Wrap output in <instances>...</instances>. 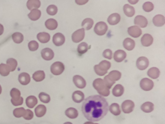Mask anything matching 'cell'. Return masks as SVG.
<instances>
[{
    "mask_svg": "<svg viewBox=\"0 0 165 124\" xmlns=\"http://www.w3.org/2000/svg\"><path fill=\"white\" fill-rule=\"evenodd\" d=\"M123 45L125 49L127 50H133L135 46V42L134 40L130 38H127L124 39L123 42Z\"/></svg>",
    "mask_w": 165,
    "mask_h": 124,
    "instance_id": "obj_22",
    "label": "cell"
},
{
    "mask_svg": "<svg viewBox=\"0 0 165 124\" xmlns=\"http://www.w3.org/2000/svg\"><path fill=\"white\" fill-rule=\"evenodd\" d=\"M93 86L100 95L103 97L109 96L110 94L109 89L107 87L104 80L96 78L93 82Z\"/></svg>",
    "mask_w": 165,
    "mask_h": 124,
    "instance_id": "obj_2",
    "label": "cell"
},
{
    "mask_svg": "<svg viewBox=\"0 0 165 124\" xmlns=\"http://www.w3.org/2000/svg\"><path fill=\"white\" fill-rule=\"evenodd\" d=\"M85 36V30L82 28L75 31L72 35V40L75 43H79L83 40Z\"/></svg>",
    "mask_w": 165,
    "mask_h": 124,
    "instance_id": "obj_8",
    "label": "cell"
},
{
    "mask_svg": "<svg viewBox=\"0 0 165 124\" xmlns=\"http://www.w3.org/2000/svg\"><path fill=\"white\" fill-rule=\"evenodd\" d=\"M137 68L141 70H144L149 66V60L145 57H141L137 60Z\"/></svg>",
    "mask_w": 165,
    "mask_h": 124,
    "instance_id": "obj_10",
    "label": "cell"
},
{
    "mask_svg": "<svg viewBox=\"0 0 165 124\" xmlns=\"http://www.w3.org/2000/svg\"><path fill=\"white\" fill-rule=\"evenodd\" d=\"M41 56L44 60L49 61L53 58L54 56V52L49 48H45L41 50Z\"/></svg>",
    "mask_w": 165,
    "mask_h": 124,
    "instance_id": "obj_14",
    "label": "cell"
},
{
    "mask_svg": "<svg viewBox=\"0 0 165 124\" xmlns=\"http://www.w3.org/2000/svg\"><path fill=\"white\" fill-rule=\"evenodd\" d=\"M141 109L143 112L150 113L153 111L154 109V105L151 102H146L143 103L141 106Z\"/></svg>",
    "mask_w": 165,
    "mask_h": 124,
    "instance_id": "obj_31",
    "label": "cell"
},
{
    "mask_svg": "<svg viewBox=\"0 0 165 124\" xmlns=\"http://www.w3.org/2000/svg\"><path fill=\"white\" fill-rule=\"evenodd\" d=\"M104 81L106 85L107 86V87H108L109 89L111 88V87L113 86V85L115 83V82H112V81H110V80L108 78L107 76L105 77Z\"/></svg>",
    "mask_w": 165,
    "mask_h": 124,
    "instance_id": "obj_49",
    "label": "cell"
},
{
    "mask_svg": "<svg viewBox=\"0 0 165 124\" xmlns=\"http://www.w3.org/2000/svg\"><path fill=\"white\" fill-rule=\"evenodd\" d=\"M121 20V16L118 13L111 14L108 19V22L109 24L112 25L117 24Z\"/></svg>",
    "mask_w": 165,
    "mask_h": 124,
    "instance_id": "obj_21",
    "label": "cell"
},
{
    "mask_svg": "<svg viewBox=\"0 0 165 124\" xmlns=\"http://www.w3.org/2000/svg\"><path fill=\"white\" fill-rule=\"evenodd\" d=\"M108 30V25L105 22L100 21L98 22L95 25L94 31L99 35H103L105 34Z\"/></svg>",
    "mask_w": 165,
    "mask_h": 124,
    "instance_id": "obj_6",
    "label": "cell"
},
{
    "mask_svg": "<svg viewBox=\"0 0 165 124\" xmlns=\"http://www.w3.org/2000/svg\"><path fill=\"white\" fill-rule=\"evenodd\" d=\"M19 81L20 84L23 86H26L30 82V76L27 73H21L19 75Z\"/></svg>",
    "mask_w": 165,
    "mask_h": 124,
    "instance_id": "obj_17",
    "label": "cell"
},
{
    "mask_svg": "<svg viewBox=\"0 0 165 124\" xmlns=\"http://www.w3.org/2000/svg\"><path fill=\"white\" fill-rule=\"evenodd\" d=\"M2 89L1 86L0 85V95H1V94L2 93Z\"/></svg>",
    "mask_w": 165,
    "mask_h": 124,
    "instance_id": "obj_54",
    "label": "cell"
},
{
    "mask_svg": "<svg viewBox=\"0 0 165 124\" xmlns=\"http://www.w3.org/2000/svg\"><path fill=\"white\" fill-rule=\"evenodd\" d=\"M124 87L121 84H117L113 90V94L114 96L120 97L122 96L124 93Z\"/></svg>",
    "mask_w": 165,
    "mask_h": 124,
    "instance_id": "obj_26",
    "label": "cell"
},
{
    "mask_svg": "<svg viewBox=\"0 0 165 124\" xmlns=\"http://www.w3.org/2000/svg\"><path fill=\"white\" fill-rule=\"evenodd\" d=\"M11 71L10 68L7 64H0V74L2 76H7Z\"/></svg>",
    "mask_w": 165,
    "mask_h": 124,
    "instance_id": "obj_39",
    "label": "cell"
},
{
    "mask_svg": "<svg viewBox=\"0 0 165 124\" xmlns=\"http://www.w3.org/2000/svg\"><path fill=\"white\" fill-rule=\"evenodd\" d=\"M152 22L155 26L161 27L165 24V17L161 15H157L153 17Z\"/></svg>",
    "mask_w": 165,
    "mask_h": 124,
    "instance_id": "obj_18",
    "label": "cell"
},
{
    "mask_svg": "<svg viewBox=\"0 0 165 124\" xmlns=\"http://www.w3.org/2000/svg\"><path fill=\"white\" fill-rule=\"evenodd\" d=\"M113 52L110 49H107L105 50L103 53V56L105 58L108 59L109 60H111L112 59Z\"/></svg>",
    "mask_w": 165,
    "mask_h": 124,
    "instance_id": "obj_48",
    "label": "cell"
},
{
    "mask_svg": "<svg viewBox=\"0 0 165 124\" xmlns=\"http://www.w3.org/2000/svg\"><path fill=\"white\" fill-rule=\"evenodd\" d=\"M160 72L157 67H152L148 71L147 74L149 77L153 79H156L159 77Z\"/></svg>",
    "mask_w": 165,
    "mask_h": 124,
    "instance_id": "obj_35",
    "label": "cell"
},
{
    "mask_svg": "<svg viewBox=\"0 0 165 124\" xmlns=\"http://www.w3.org/2000/svg\"><path fill=\"white\" fill-rule=\"evenodd\" d=\"M39 98L41 102L44 103H48L50 102V97L48 94H46L45 93H40L39 95Z\"/></svg>",
    "mask_w": 165,
    "mask_h": 124,
    "instance_id": "obj_43",
    "label": "cell"
},
{
    "mask_svg": "<svg viewBox=\"0 0 165 124\" xmlns=\"http://www.w3.org/2000/svg\"><path fill=\"white\" fill-rule=\"evenodd\" d=\"M73 82L77 88L83 89L86 86V82L83 77L80 75H75L73 77Z\"/></svg>",
    "mask_w": 165,
    "mask_h": 124,
    "instance_id": "obj_11",
    "label": "cell"
},
{
    "mask_svg": "<svg viewBox=\"0 0 165 124\" xmlns=\"http://www.w3.org/2000/svg\"><path fill=\"white\" fill-rule=\"evenodd\" d=\"M109 110L111 114L115 116H118L121 114V110L119 105L117 103H113L111 104L109 108Z\"/></svg>",
    "mask_w": 165,
    "mask_h": 124,
    "instance_id": "obj_37",
    "label": "cell"
},
{
    "mask_svg": "<svg viewBox=\"0 0 165 124\" xmlns=\"http://www.w3.org/2000/svg\"><path fill=\"white\" fill-rule=\"evenodd\" d=\"M66 116L70 119H75L79 115V112L77 110L74 108H69L65 111Z\"/></svg>",
    "mask_w": 165,
    "mask_h": 124,
    "instance_id": "obj_27",
    "label": "cell"
},
{
    "mask_svg": "<svg viewBox=\"0 0 165 124\" xmlns=\"http://www.w3.org/2000/svg\"><path fill=\"white\" fill-rule=\"evenodd\" d=\"M138 0H137V1H133V0H129L128 2H130V4H132V5H134L136 4L137 2H138Z\"/></svg>",
    "mask_w": 165,
    "mask_h": 124,
    "instance_id": "obj_52",
    "label": "cell"
},
{
    "mask_svg": "<svg viewBox=\"0 0 165 124\" xmlns=\"http://www.w3.org/2000/svg\"><path fill=\"white\" fill-rule=\"evenodd\" d=\"M84 99V94L80 91L74 92L72 94V100L76 103H81Z\"/></svg>",
    "mask_w": 165,
    "mask_h": 124,
    "instance_id": "obj_20",
    "label": "cell"
},
{
    "mask_svg": "<svg viewBox=\"0 0 165 124\" xmlns=\"http://www.w3.org/2000/svg\"><path fill=\"white\" fill-rule=\"evenodd\" d=\"M121 76L122 74L120 72L117 70H113L109 73V75H107V77L110 81L115 82V81H118L121 78Z\"/></svg>",
    "mask_w": 165,
    "mask_h": 124,
    "instance_id": "obj_23",
    "label": "cell"
},
{
    "mask_svg": "<svg viewBox=\"0 0 165 124\" xmlns=\"http://www.w3.org/2000/svg\"><path fill=\"white\" fill-rule=\"evenodd\" d=\"M12 38L14 42L16 44L21 43L24 40L23 35L19 32L14 33L12 35Z\"/></svg>",
    "mask_w": 165,
    "mask_h": 124,
    "instance_id": "obj_40",
    "label": "cell"
},
{
    "mask_svg": "<svg viewBox=\"0 0 165 124\" xmlns=\"http://www.w3.org/2000/svg\"><path fill=\"white\" fill-rule=\"evenodd\" d=\"M81 109L87 119L91 122H97L107 115L109 104L105 98L99 95H94L86 98Z\"/></svg>",
    "mask_w": 165,
    "mask_h": 124,
    "instance_id": "obj_1",
    "label": "cell"
},
{
    "mask_svg": "<svg viewBox=\"0 0 165 124\" xmlns=\"http://www.w3.org/2000/svg\"><path fill=\"white\" fill-rule=\"evenodd\" d=\"M35 115L38 117H42L44 116L47 111L46 106L43 105H39L35 108Z\"/></svg>",
    "mask_w": 165,
    "mask_h": 124,
    "instance_id": "obj_25",
    "label": "cell"
},
{
    "mask_svg": "<svg viewBox=\"0 0 165 124\" xmlns=\"http://www.w3.org/2000/svg\"><path fill=\"white\" fill-rule=\"evenodd\" d=\"M94 24V20L90 18H87L82 21L81 26L86 30H90Z\"/></svg>",
    "mask_w": 165,
    "mask_h": 124,
    "instance_id": "obj_36",
    "label": "cell"
},
{
    "mask_svg": "<svg viewBox=\"0 0 165 124\" xmlns=\"http://www.w3.org/2000/svg\"><path fill=\"white\" fill-rule=\"evenodd\" d=\"M63 124H73L72 123H71V122H66V123H64Z\"/></svg>",
    "mask_w": 165,
    "mask_h": 124,
    "instance_id": "obj_55",
    "label": "cell"
},
{
    "mask_svg": "<svg viewBox=\"0 0 165 124\" xmlns=\"http://www.w3.org/2000/svg\"><path fill=\"white\" fill-rule=\"evenodd\" d=\"M127 57V53L123 50H118L114 54V59L116 62H122Z\"/></svg>",
    "mask_w": 165,
    "mask_h": 124,
    "instance_id": "obj_19",
    "label": "cell"
},
{
    "mask_svg": "<svg viewBox=\"0 0 165 124\" xmlns=\"http://www.w3.org/2000/svg\"><path fill=\"white\" fill-rule=\"evenodd\" d=\"M134 107L135 104L133 101L130 100H125L122 104V111L125 114H130L132 112Z\"/></svg>",
    "mask_w": 165,
    "mask_h": 124,
    "instance_id": "obj_7",
    "label": "cell"
},
{
    "mask_svg": "<svg viewBox=\"0 0 165 124\" xmlns=\"http://www.w3.org/2000/svg\"><path fill=\"white\" fill-rule=\"evenodd\" d=\"M124 11L125 15L128 17H132L135 14V10L134 8L128 4L125 5L124 6Z\"/></svg>",
    "mask_w": 165,
    "mask_h": 124,
    "instance_id": "obj_34",
    "label": "cell"
},
{
    "mask_svg": "<svg viewBox=\"0 0 165 124\" xmlns=\"http://www.w3.org/2000/svg\"><path fill=\"white\" fill-rule=\"evenodd\" d=\"M45 26L47 29L50 30H54L58 27V22L53 19H49L46 20Z\"/></svg>",
    "mask_w": 165,
    "mask_h": 124,
    "instance_id": "obj_29",
    "label": "cell"
},
{
    "mask_svg": "<svg viewBox=\"0 0 165 124\" xmlns=\"http://www.w3.org/2000/svg\"><path fill=\"white\" fill-rule=\"evenodd\" d=\"M4 26L2 24H0V35H2L4 33Z\"/></svg>",
    "mask_w": 165,
    "mask_h": 124,
    "instance_id": "obj_51",
    "label": "cell"
},
{
    "mask_svg": "<svg viewBox=\"0 0 165 124\" xmlns=\"http://www.w3.org/2000/svg\"><path fill=\"white\" fill-rule=\"evenodd\" d=\"M154 83L152 80L149 78H143L140 82V86L142 90L148 91L153 88Z\"/></svg>",
    "mask_w": 165,
    "mask_h": 124,
    "instance_id": "obj_9",
    "label": "cell"
},
{
    "mask_svg": "<svg viewBox=\"0 0 165 124\" xmlns=\"http://www.w3.org/2000/svg\"><path fill=\"white\" fill-rule=\"evenodd\" d=\"M28 47L30 50L32 52H34L38 49L39 44L36 41L33 40L29 43Z\"/></svg>",
    "mask_w": 165,
    "mask_h": 124,
    "instance_id": "obj_46",
    "label": "cell"
},
{
    "mask_svg": "<svg viewBox=\"0 0 165 124\" xmlns=\"http://www.w3.org/2000/svg\"><path fill=\"white\" fill-rule=\"evenodd\" d=\"M25 112H26V110L24 108L22 107L16 108L13 111V115L16 118H20L24 116Z\"/></svg>",
    "mask_w": 165,
    "mask_h": 124,
    "instance_id": "obj_42",
    "label": "cell"
},
{
    "mask_svg": "<svg viewBox=\"0 0 165 124\" xmlns=\"http://www.w3.org/2000/svg\"><path fill=\"white\" fill-rule=\"evenodd\" d=\"M33 78L36 82H40L43 81L45 78V74L42 70H38L33 75Z\"/></svg>",
    "mask_w": 165,
    "mask_h": 124,
    "instance_id": "obj_30",
    "label": "cell"
},
{
    "mask_svg": "<svg viewBox=\"0 0 165 124\" xmlns=\"http://www.w3.org/2000/svg\"><path fill=\"white\" fill-rule=\"evenodd\" d=\"M58 8L55 5H50L47 9V12L50 16H54L57 14Z\"/></svg>",
    "mask_w": 165,
    "mask_h": 124,
    "instance_id": "obj_44",
    "label": "cell"
},
{
    "mask_svg": "<svg viewBox=\"0 0 165 124\" xmlns=\"http://www.w3.org/2000/svg\"><path fill=\"white\" fill-rule=\"evenodd\" d=\"M41 5V2L39 0H29L27 2V7L29 10L38 9Z\"/></svg>",
    "mask_w": 165,
    "mask_h": 124,
    "instance_id": "obj_24",
    "label": "cell"
},
{
    "mask_svg": "<svg viewBox=\"0 0 165 124\" xmlns=\"http://www.w3.org/2000/svg\"><path fill=\"white\" fill-rule=\"evenodd\" d=\"M52 41L55 46H62L65 42V36L61 33H56L53 36Z\"/></svg>",
    "mask_w": 165,
    "mask_h": 124,
    "instance_id": "obj_12",
    "label": "cell"
},
{
    "mask_svg": "<svg viewBox=\"0 0 165 124\" xmlns=\"http://www.w3.org/2000/svg\"><path fill=\"white\" fill-rule=\"evenodd\" d=\"M65 66L62 62H56L52 64L50 67V71L54 75H60L62 74L65 70Z\"/></svg>",
    "mask_w": 165,
    "mask_h": 124,
    "instance_id": "obj_5",
    "label": "cell"
},
{
    "mask_svg": "<svg viewBox=\"0 0 165 124\" xmlns=\"http://www.w3.org/2000/svg\"><path fill=\"white\" fill-rule=\"evenodd\" d=\"M111 67V64L109 61H104L101 62L98 65H95L94 67L95 72L99 76H102L107 74L108 70Z\"/></svg>",
    "mask_w": 165,
    "mask_h": 124,
    "instance_id": "obj_3",
    "label": "cell"
},
{
    "mask_svg": "<svg viewBox=\"0 0 165 124\" xmlns=\"http://www.w3.org/2000/svg\"><path fill=\"white\" fill-rule=\"evenodd\" d=\"M20 95L21 93L19 89L13 88L11 90L10 96L12 97L11 101L13 105L18 106L23 104V98L20 97Z\"/></svg>",
    "mask_w": 165,
    "mask_h": 124,
    "instance_id": "obj_4",
    "label": "cell"
},
{
    "mask_svg": "<svg viewBox=\"0 0 165 124\" xmlns=\"http://www.w3.org/2000/svg\"><path fill=\"white\" fill-rule=\"evenodd\" d=\"M38 40L42 43H46L49 41L50 36L49 34L46 32L39 33L37 35Z\"/></svg>",
    "mask_w": 165,
    "mask_h": 124,
    "instance_id": "obj_28",
    "label": "cell"
},
{
    "mask_svg": "<svg viewBox=\"0 0 165 124\" xmlns=\"http://www.w3.org/2000/svg\"><path fill=\"white\" fill-rule=\"evenodd\" d=\"M142 7H143V10L147 12H150L153 9L154 6H153V5L152 2H145L143 4Z\"/></svg>",
    "mask_w": 165,
    "mask_h": 124,
    "instance_id": "obj_45",
    "label": "cell"
},
{
    "mask_svg": "<svg viewBox=\"0 0 165 124\" xmlns=\"http://www.w3.org/2000/svg\"><path fill=\"white\" fill-rule=\"evenodd\" d=\"M90 47L88 46V45L85 42H82L77 47V52L80 55H82L84 54L88 51V49Z\"/></svg>",
    "mask_w": 165,
    "mask_h": 124,
    "instance_id": "obj_38",
    "label": "cell"
},
{
    "mask_svg": "<svg viewBox=\"0 0 165 124\" xmlns=\"http://www.w3.org/2000/svg\"><path fill=\"white\" fill-rule=\"evenodd\" d=\"M33 117H34V114H33V111L29 109L26 110L25 114L24 116L23 117L25 119L30 120L33 119Z\"/></svg>",
    "mask_w": 165,
    "mask_h": 124,
    "instance_id": "obj_47",
    "label": "cell"
},
{
    "mask_svg": "<svg viewBox=\"0 0 165 124\" xmlns=\"http://www.w3.org/2000/svg\"><path fill=\"white\" fill-rule=\"evenodd\" d=\"M128 34L133 38H137L141 36L142 31L138 26H133L129 27L127 30Z\"/></svg>",
    "mask_w": 165,
    "mask_h": 124,
    "instance_id": "obj_13",
    "label": "cell"
},
{
    "mask_svg": "<svg viewBox=\"0 0 165 124\" xmlns=\"http://www.w3.org/2000/svg\"><path fill=\"white\" fill-rule=\"evenodd\" d=\"M88 2V0H76L75 2H76L77 5H83L86 4Z\"/></svg>",
    "mask_w": 165,
    "mask_h": 124,
    "instance_id": "obj_50",
    "label": "cell"
},
{
    "mask_svg": "<svg viewBox=\"0 0 165 124\" xmlns=\"http://www.w3.org/2000/svg\"><path fill=\"white\" fill-rule=\"evenodd\" d=\"M134 24L142 28H145L147 26L148 20L146 18L142 16H137L134 20Z\"/></svg>",
    "mask_w": 165,
    "mask_h": 124,
    "instance_id": "obj_15",
    "label": "cell"
},
{
    "mask_svg": "<svg viewBox=\"0 0 165 124\" xmlns=\"http://www.w3.org/2000/svg\"><path fill=\"white\" fill-rule=\"evenodd\" d=\"M7 66L10 68L11 71H14L16 69L18 63L16 59L14 58L8 59L6 61Z\"/></svg>",
    "mask_w": 165,
    "mask_h": 124,
    "instance_id": "obj_41",
    "label": "cell"
},
{
    "mask_svg": "<svg viewBox=\"0 0 165 124\" xmlns=\"http://www.w3.org/2000/svg\"><path fill=\"white\" fill-rule=\"evenodd\" d=\"M41 15V12L39 10L33 9L31 12L28 14V17L30 20L35 21L38 20L40 18Z\"/></svg>",
    "mask_w": 165,
    "mask_h": 124,
    "instance_id": "obj_33",
    "label": "cell"
},
{
    "mask_svg": "<svg viewBox=\"0 0 165 124\" xmlns=\"http://www.w3.org/2000/svg\"><path fill=\"white\" fill-rule=\"evenodd\" d=\"M38 99L34 96H30L26 98V104L29 108H33L38 104Z\"/></svg>",
    "mask_w": 165,
    "mask_h": 124,
    "instance_id": "obj_32",
    "label": "cell"
},
{
    "mask_svg": "<svg viewBox=\"0 0 165 124\" xmlns=\"http://www.w3.org/2000/svg\"><path fill=\"white\" fill-rule=\"evenodd\" d=\"M153 39L152 36L148 34L144 35L141 39L142 45L144 47H149L151 46L153 43Z\"/></svg>",
    "mask_w": 165,
    "mask_h": 124,
    "instance_id": "obj_16",
    "label": "cell"
},
{
    "mask_svg": "<svg viewBox=\"0 0 165 124\" xmlns=\"http://www.w3.org/2000/svg\"><path fill=\"white\" fill-rule=\"evenodd\" d=\"M84 124H97V123H94L92 122H86L84 123Z\"/></svg>",
    "mask_w": 165,
    "mask_h": 124,
    "instance_id": "obj_53",
    "label": "cell"
}]
</instances>
